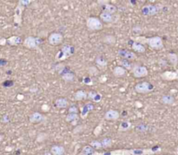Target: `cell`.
I'll use <instances>...</instances> for the list:
<instances>
[{"mask_svg":"<svg viewBox=\"0 0 178 155\" xmlns=\"http://www.w3.org/2000/svg\"><path fill=\"white\" fill-rule=\"evenodd\" d=\"M75 53V48L71 44H64L62 48L57 52L55 59L58 62H63L67 58L72 56Z\"/></svg>","mask_w":178,"mask_h":155,"instance_id":"obj_1","label":"cell"},{"mask_svg":"<svg viewBox=\"0 0 178 155\" xmlns=\"http://www.w3.org/2000/svg\"><path fill=\"white\" fill-rule=\"evenodd\" d=\"M163 5L162 4H148L143 5L142 9H141V12H142V14L143 16L151 17V16H155L156 14H158L159 12L163 11Z\"/></svg>","mask_w":178,"mask_h":155,"instance_id":"obj_2","label":"cell"},{"mask_svg":"<svg viewBox=\"0 0 178 155\" xmlns=\"http://www.w3.org/2000/svg\"><path fill=\"white\" fill-rule=\"evenodd\" d=\"M145 44H147L150 49L155 50V51H160V50H163V38L161 36H158L146 37Z\"/></svg>","mask_w":178,"mask_h":155,"instance_id":"obj_3","label":"cell"},{"mask_svg":"<svg viewBox=\"0 0 178 155\" xmlns=\"http://www.w3.org/2000/svg\"><path fill=\"white\" fill-rule=\"evenodd\" d=\"M86 26L88 28V30L91 31H101L104 28L103 22L101 21L99 17H88L86 20Z\"/></svg>","mask_w":178,"mask_h":155,"instance_id":"obj_4","label":"cell"},{"mask_svg":"<svg viewBox=\"0 0 178 155\" xmlns=\"http://www.w3.org/2000/svg\"><path fill=\"white\" fill-rule=\"evenodd\" d=\"M42 43V40L38 37L29 36H26L23 40V44L25 48H27L29 50H37L38 49L39 45Z\"/></svg>","mask_w":178,"mask_h":155,"instance_id":"obj_5","label":"cell"},{"mask_svg":"<svg viewBox=\"0 0 178 155\" xmlns=\"http://www.w3.org/2000/svg\"><path fill=\"white\" fill-rule=\"evenodd\" d=\"M135 91L137 94H145L152 92L154 90V86L151 84L149 81H142L139 83H136L134 87Z\"/></svg>","mask_w":178,"mask_h":155,"instance_id":"obj_6","label":"cell"},{"mask_svg":"<svg viewBox=\"0 0 178 155\" xmlns=\"http://www.w3.org/2000/svg\"><path fill=\"white\" fill-rule=\"evenodd\" d=\"M130 150L131 155H154L161 152V148H134Z\"/></svg>","mask_w":178,"mask_h":155,"instance_id":"obj_7","label":"cell"},{"mask_svg":"<svg viewBox=\"0 0 178 155\" xmlns=\"http://www.w3.org/2000/svg\"><path fill=\"white\" fill-rule=\"evenodd\" d=\"M131 73L133 76L135 78H143L146 77L149 75V70L145 66L141 64H134L132 68Z\"/></svg>","mask_w":178,"mask_h":155,"instance_id":"obj_8","label":"cell"},{"mask_svg":"<svg viewBox=\"0 0 178 155\" xmlns=\"http://www.w3.org/2000/svg\"><path fill=\"white\" fill-rule=\"evenodd\" d=\"M97 4L102 8L103 12H108V13L115 15L117 12V8L116 5L110 4L108 0H98Z\"/></svg>","mask_w":178,"mask_h":155,"instance_id":"obj_9","label":"cell"},{"mask_svg":"<svg viewBox=\"0 0 178 155\" xmlns=\"http://www.w3.org/2000/svg\"><path fill=\"white\" fill-rule=\"evenodd\" d=\"M117 56H120L122 59L127 60V61H132V60H135L137 58L135 52L131 51H129L126 49H120L117 51Z\"/></svg>","mask_w":178,"mask_h":155,"instance_id":"obj_10","label":"cell"},{"mask_svg":"<svg viewBox=\"0 0 178 155\" xmlns=\"http://www.w3.org/2000/svg\"><path fill=\"white\" fill-rule=\"evenodd\" d=\"M24 10V7L21 4H18L17 7L14 10V23H15L17 26H21L22 24V17H23V12Z\"/></svg>","mask_w":178,"mask_h":155,"instance_id":"obj_11","label":"cell"},{"mask_svg":"<svg viewBox=\"0 0 178 155\" xmlns=\"http://www.w3.org/2000/svg\"><path fill=\"white\" fill-rule=\"evenodd\" d=\"M63 40H64V36L59 32H52L48 37L49 43L53 46H58L59 44H61Z\"/></svg>","mask_w":178,"mask_h":155,"instance_id":"obj_12","label":"cell"},{"mask_svg":"<svg viewBox=\"0 0 178 155\" xmlns=\"http://www.w3.org/2000/svg\"><path fill=\"white\" fill-rule=\"evenodd\" d=\"M94 109H95V107H94V105L91 102L85 103L80 109V118L83 119V120H85L86 118L88 117V115H89V113L92 112Z\"/></svg>","mask_w":178,"mask_h":155,"instance_id":"obj_13","label":"cell"},{"mask_svg":"<svg viewBox=\"0 0 178 155\" xmlns=\"http://www.w3.org/2000/svg\"><path fill=\"white\" fill-rule=\"evenodd\" d=\"M29 120L31 123H43L47 121V117L43 115L41 113L34 112L30 115Z\"/></svg>","mask_w":178,"mask_h":155,"instance_id":"obj_14","label":"cell"},{"mask_svg":"<svg viewBox=\"0 0 178 155\" xmlns=\"http://www.w3.org/2000/svg\"><path fill=\"white\" fill-rule=\"evenodd\" d=\"M161 78L163 81H175L178 79V70L176 71H171V70H166L161 74Z\"/></svg>","mask_w":178,"mask_h":155,"instance_id":"obj_15","label":"cell"},{"mask_svg":"<svg viewBox=\"0 0 178 155\" xmlns=\"http://www.w3.org/2000/svg\"><path fill=\"white\" fill-rule=\"evenodd\" d=\"M78 155H109V153H103V152H97L90 146H85L82 149L81 153Z\"/></svg>","mask_w":178,"mask_h":155,"instance_id":"obj_16","label":"cell"},{"mask_svg":"<svg viewBox=\"0 0 178 155\" xmlns=\"http://www.w3.org/2000/svg\"><path fill=\"white\" fill-rule=\"evenodd\" d=\"M99 18L102 22L106 23H116L118 20V17H116V16L108 13V12H102L99 16Z\"/></svg>","mask_w":178,"mask_h":155,"instance_id":"obj_17","label":"cell"},{"mask_svg":"<svg viewBox=\"0 0 178 155\" xmlns=\"http://www.w3.org/2000/svg\"><path fill=\"white\" fill-rule=\"evenodd\" d=\"M95 62L97 64V69L99 70H105L108 66V61L103 56H97L95 59Z\"/></svg>","mask_w":178,"mask_h":155,"instance_id":"obj_18","label":"cell"},{"mask_svg":"<svg viewBox=\"0 0 178 155\" xmlns=\"http://www.w3.org/2000/svg\"><path fill=\"white\" fill-rule=\"evenodd\" d=\"M53 105H54L55 108H57L58 109H64L68 108L69 101L66 98L60 97V98H58V99L55 100L54 102H53Z\"/></svg>","mask_w":178,"mask_h":155,"instance_id":"obj_19","label":"cell"},{"mask_svg":"<svg viewBox=\"0 0 178 155\" xmlns=\"http://www.w3.org/2000/svg\"><path fill=\"white\" fill-rule=\"evenodd\" d=\"M120 117V113L115 109H109L104 114V119L106 120H116Z\"/></svg>","mask_w":178,"mask_h":155,"instance_id":"obj_20","label":"cell"},{"mask_svg":"<svg viewBox=\"0 0 178 155\" xmlns=\"http://www.w3.org/2000/svg\"><path fill=\"white\" fill-rule=\"evenodd\" d=\"M129 43L130 44L132 50H133L134 52H135V53L143 54V53H144V52L146 51V49H145V46H144V45L137 43V42H135V41H133L131 39H130V41L129 42Z\"/></svg>","mask_w":178,"mask_h":155,"instance_id":"obj_21","label":"cell"},{"mask_svg":"<svg viewBox=\"0 0 178 155\" xmlns=\"http://www.w3.org/2000/svg\"><path fill=\"white\" fill-rule=\"evenodd\" d=\"M102 99H103V95L99 92L94 91V90L88 92V100H89V101L99 103L102 101Z\"/></svg>","mask_w":178,"mask_h":155,"instance_id":"obj_22","label":"cell"},{"mask_svg":"<svg viewBox=\"0 0 178 155\" xmlns=\"http://www.w3.org/2000/svg\"><path fill=\"white\" fill-rule=\"evenodd\" d=\"M80 118V115L78 114H71V113H68V114L66 115L65 120L66 122L70 123L73 126H77V123L78 122V120Z\"/></svg>","mask_w":178,"mask_h":155,"instance_id":"obj_23","label":"cell"},{"mask_svg":"<svg viewBox=\"0 0 178 155\" xmlns=\"http://www.w3.org/2000/svg\"><path fill=\"white\" fill-rule=\"evenodd\" d=\"M50 152L51 155H64L65 153V148L61 145H53L50 148Z\"/></svg>","mask_w":178,"mask_h":155,"instance_id":"obj_24","label":"cell"},{"mask_svg":"<svg viewBox=\"0 0 178 155\" xmlns=\"http://www.w3.org/2000/svg\"><path fill=\"white\" fill-rule=\"evenodd\" d=\"M113 75L115 77L120 78V77H124L127 75V70H125L124 68L121 66H116L114 68V70L112 71Z\"/></svg>","mask_w":178,"mask_h":155,"instance_id":"obj_25","label":"cell"},{"mask_svg":"<svg viewBox=\"0 0 178 155\" xmlns=\"http://www.w3.org/2000/svg\"><path fill=\"white\" fill-rule=\"evenodd\" d=\"M74 99L77 101H85L88 99V92H86L84 90H78L76 91V93L74 94Z\"/></svg>","mask_w":178,"mask_h":155,"instance_id":"obj_26","label":"cell"},{"mask_svg":"<svg viewBox=\"0 0 178 155\" xmlns=\"http://www.w3.org/2000/svg\"><path fill=\"white\" fill-rule=\"evenodd\" d=\"M61 77L66 82H73L75 81V79H76V75H75L73 72L67 70L64 74L61 75Z\"/></svg>","mask_w":178,"mask_h":155,"instance_id":"obj_27","label":"cell"},{"mask_svg":"<svg viewBox=\"0 0 178 155\" xmlns=\"http://www.w3.org/2000/svg\"><path fill=\"white\" fill-rule=\"evenodd\" d=\"M7 43L11 46H18L22 43V38L18 36H12L7 38Z\"/></svg>","mask_w":178,"mask_h":155,"instance_id":"obj_28","label":"cell"},{"mask_svg":"<svg viewBox=\"0 0 178 155\" xmlns=\"http://www.w3.org/2000/svg\"><path fill=\"white\" fill-rule=\"evenodd\" d=\"M175 97L171 94H163V96L161 97V103L164 105H173L175 103Z\"/></svg>","mask_w":178,"mask_h":155,"instance_id":"obj_29","label":"cell"},{"mask_svg":"<svg viewBox=\"0 0 178 155\" xmlns=\"http://www.w3.org/2000/svg\"><path fill=\"white\" fill-rule=\"evenodd\" d=\"M167 59L168 61L170 62L171 65L175 68H176V66L178 65V56L175 53H173V52H170L169 54L167 55Z\"/></svg>","mask_w":178,"mask_h":155,"instance_id":"obj_30","label":"cell"},{"mask_svg":"<svg viewBox=\"0 0 178 155\" xmlns=\"http://www.w3.org/2000/svg\"><path fill=\"white\" fill-rule=\"evenodd\" d=\"M132 127L131 122L130 120H124L122 121L120 124H119V127H118V131L119 132H127L129 131Z\"/></svg>","mask_w":178,"mask_h":155,"instance_id":"obj_31","label":"cell"},{"mask_svg":"<svg viewBox=\"0 0 178 155\" xmlns=\"http://www.w3.org/2000/svg\"><path fill=\"white\" fill-rule=\"evenodd\" d=\"M102 42L108 45H114L116 43V36L113 35H105L102 38Z\"/></svg>","mask_w":178,"mask_h":155,"instance_id":"obj_32","label":"cell"},{"mask_svg":"<svg viewBox=\"0 0 178 155\" xmlns=\"http://www.w3.org/2000/svg\"><path fill=\"white\" fill-rule=\"evenodd\" d=\"M109 155H131L130 149H117L109 152Z\"/></svg>","mask_w":178,"mask_h":155,"instance_id":"obj_33","label":"cell"},{"mask_svg":"<svg viewBox=\"0 0 178 155\" xmlns=\"http://www.w3.org/2000/svg\"><path fill=\"white\" fill-rule=\"evenodd\" d=\"M118 63H119V66L124 68L127 71H128V70H130V71H131L132 68L134 66V64L131 63L130 61H127V60H124V59H122L121 61L118 62Z\"/></svg>","mask_w":178,"mask_h":155,"instance_id":"obj_34","label":"cell"},{"mask_svg":"<svg viewBox=\"0 0 178 155\" xmlns=\"http://www.w3.org/2000/svg\"><path fill=\"white\" fill-rule=\"evenodd\" d=\"M101 143H102V147L103 148H109L112 146V140L110 138H104L103 140H101Z\"/></svg>","mask_w":178,"mask_h":155,"instance_id":"obj_35","label":"cell"},{"mask_svg":"<svg viewBox=\"0 0 178 155\" xmlns=\"http://www.w3.org/2000/svg\"><path fill=\"white\" fill-rule=\"evenodd\" d=\"M54 70L58 72V74L60 75H63L64 72H65L66 70H67V69H66V67L64 65V64H62V63H58V65H56L54 68Z\"/></svg>","mask_w":178,"mask_h":155,"instance_id":"obj_36","label":"cell"},{"mask_svg":"<svg viewBox=\"0 0 178 155\" xmlns=\"http://www.w3.org/2000/svg\"><path fill=\"white\" fill-rule=\"evenodd\" d=\"M89 146L92 147L95 150H99V149H102V148H103V147H102V143H101V140H92V141H90Z\"/></svg>","mask_w":178,"mask_h":155,"instance_id":"obj_37","label":"cell"},{"mask_svg":"<svg viewBox=\"0 0 178 155\" xmlns=\"http://www.w3.org/2000/svg\"><path fill=\"white\" fill-rule=\"evenodd\" d=\"M88 72H89V74L90 75H93V76H95V75H97L99 74V70L97 69V67H95V66H90L89 67L88 69Z\"/></svg>","mask_w":178,"mask_h":155,"instance_id":"obj_38","label":"cell"},{"mask_svg":"<svg viewBox=\"0 0 178 155\" xmlns=\"http://www.w3.org/2000/svg\"><path fill=\"white\" fill-rule=\"evenodd\" d=\"M82 81H83V83H84L86 85H92L93 83H94L92 78L89 77V76H85V77H84Z\"/></svg>","mask_w":178,"mask_h":155,"instance_id":"obj_39","label":"cell"},{"mask_svg":"<svg viewBox=\"0 0 178 155\" xmlns=\"http://www.w3.org/2000/svg\"><path fill=\"white\" fill-rule=\"evenodd\" d=\"M135 129H136V131H138V132H146L148 129V127L146 126V125L144 124H140L138 125V126H136V128H135Z\"/></svg>","mask_w":178,"mask_h":155,"instance_id":"obj_40","label":"cell"},{"mask_svg":"<svg viewBox=\"0 0 178 155\" xmlns=\"http://www.w3.org/2000/svg\"><path fill=\"white\" fill-rule=\"evenodd\" d=\"M102 129H103V125L102 124H99L98 126H97L96 128H95V129H94V134L96 136L99 135L101 133V132H102Z\"/></svg>","mask_w":178,"mask_h":155,"instance_id":"obj_41","label":"cell"},{"mask_svg":"<svg viewBox=\"0 0 178 155\" xmlns=\"http://www.w3.org/2000/svg\"><path fill=\"white\" fill-rule=\"evenodd\" d=\"M79 112V109L77 106H75V105H72V106H70V108H69V113H71V114H78Z\"/></svg>","mask_w":178,"mask_h":155,"instance_id":"obj_42","label":"cell"},{"mask_svg":"<svg viewBox=\"0 0 178 155\" xmlns=\"http://www.w3.org/2000/svg\"><path fill=\"white\" fill-rule=\"evenodd\" d=\"M31 3H32L31 0H20V1H18V4L23 5V7H26L28 5H30V4H31Z\"/></svg>","mask_w":178,"mask_h":155,"instance_id":"obj_43","label":"cell"},{"mask_svg":"<svg viewBox=\"0 0 178 155\" xmlns=\"http://www.w3.org/2000/svg\"><path fill=\"white\" fill-rule=\"evenodd\" d=\"M47 138V134L44 133H38V141H43Z\"/></svg>","mask_w":178,"mask_h":155,"instance_id":"obj_44","label":"cell"},{"mask_svg":"<svg viewBox=\"0 0 178 155\" xmlns=\"http://www.w3.org/2000/svg\"><path fill=\"white\" fill-rule=\"evenodd\" d=\"M41 109H42V111L43 112H49L50 109V105L48 104H43L42 106H41Z\"/></svg>","mask_w":178,"mask_h":155,"instance_id":"obj_45","label":"cell"},{"mask_svg":"<svg viewBox=\"0 0 178 155\" xmlns=\"http://www.w3.org/2000/svg\"><path fill=\"white\" fill-rule=\"evenodd\" d=\"M84 127L83 126V125H80V126H76V128H75V129H74L73 131V133H78L79 132H82L84 129H82V128H84Z\"/></svg>","mask_w":178,"mask_h":155,"instance_id":"obj_46","label":"cell"},{"mask_svg":"<svg viewBox=\"0 0 178 155\" xmlns=\"http://www.w3.org/2000/svg\"><path fill=\"white\" fill-rule=\"evenodd\" d=\"M132 31H133V32H134V33H138V31H139V32H141V31H142V29H141V27H140V26H135V27H133Z\"/></svg>","mask_w":178,"mask_h":155,"instance_id":"obj_47","label":"cell"},{"mask_svg":"<svg viewBox=\"0 0 178 155\" xmlns=\"http://www.w3.org/2000/svg\"><path fill=\"white\" fill-rule=\"evenodd\" d=\"M7 43V39L6 38H1L0 39V46H4Z\"/></svg>","mask_w":178,"mask_h":155,"instance_id":"obj_48","label":"cell"},{"mask_svg":"<svg viewBox=\"0 0 178 155\" xmlns=\"http://www.w3.org/2000/svg\"><path fill=\"white\" fill-rule=\"evenodd\" d=\"M158 63H159V65H160L161 67H164V66H166L167 65L166 62H165L163 59H160V60H159Z\"/></svg>","mask_w":178,"mask_h":155,"instance_id":"obj_49","label":"cell"},{"mask_svg":"<svg viewBox=\"0 0 178 155\" xmlns=\"http://www.w3.org/2000/svg\"><path fill=\"white\" fill-rule=\"evenodd\" d=\"M135 107H137V108H142V107H143V104H142V103L138 101H135Z\"/></svg>","mask_w":178,"mask_h":155,"instance_id":"obj_50","label":"cell"},{"mask_svg":"<svg viewBox=\"0 0 178 155\" xmlns=\"http://www.w3.org/2000/svg\"><path fill=\"white\" fill-rule=\"evenodd\" d=\"M3 140H4V135L0 133V145L2 144V142H3Z\"/></svg>","mask_w":178,"mask_h":155,"instance_id":"obj_51","label":"cell"},{"mask_svg":"<svg viewBox=\"0 0 178 155\" xmlns=\"http://www.w3.org/2000/svg\"><path fill=\"white\" fill-rule=\"evenodd\" d=\"M99 80H100L101 82H102V80H104V82H105L107 79H106V77H105V76H102V77H100V79H99Z\"/></svg>","mask_w":178,"mask_h":155,"instance_id":"obj_52","label":"cell"},{"mask_svg":"<svg viewBox=\"0 0 178 155\" xmlns=\"http://www.w3.org/2000/svg\"><path fill=\"white\" fill-rule=\"evenodd\" d=\"M42 155H51V153H50V152H45Z\"/></svg>","mask_w":178,"mask_h":155,"instance_id":"obj_53","label":"cell"},{"mask_svg":"<svg viewBox=\"0 0 178 155\" xmlns=\"http://www.w3.org/2000/svg\"><path fill=\"white\" fill-rule=\"evenodd\" d=\"M23 95H18V99H19V100H20V99H21V100H22V99H23Z\"/></svg>","mask_w":178,"mask_h":155,"instance_id":"obj_54","label":"cell"},{"mask_svg":"<svg viewBox=\"0 0 178 155\" xmlns=\"http://www.w3.org/2000/svg\"><path fill=\"white\" fill-rule=\"evenodd\" d=\"M176 153H177V155H178V147H177V148H176Z\"/></svg>","mask_w":178,"mask_h":155,"instance_id":"obj_55","label":"cell"},{"mask_svg":"<svg viewBox=\"0 0 178 155\" xmlns=\"http://www.w3.org/2000/svg\"><path fill=\"white\" fill-rule=\"evenodd\" d=\"M177 33H178V29H177Z\"/></svg>","mask_w":178,"mask_h":155,"instance_id":"obj_56","label":"cell"},{"mask_svg":"<svg viewBox=\"0 0 178 155\" xmlns=\"http://www.w3.org/2000/svg\"><path fill=\"white\" fill-rule=\"evenodd\" d=\"M177 81H178V79H177Z\"/></svg>","mask_w":178,"mask_h":155,"instance_id":"obj_57","label":"cell"}]
</instances>
